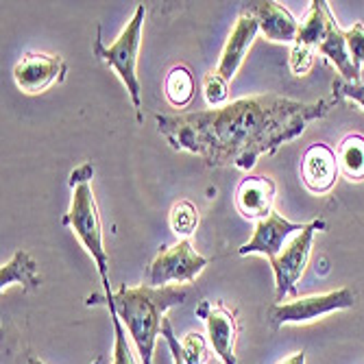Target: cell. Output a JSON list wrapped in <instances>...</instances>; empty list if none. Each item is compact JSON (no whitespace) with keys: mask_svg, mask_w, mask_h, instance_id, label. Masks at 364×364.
<instances>
[{"mask_svg":"<svg viewBox=\"0 0 364 364\" xmlns=\"http://www.w3.org/2000/svg\"><path fill=\"white\" fill-rule=\"evenodd\" d=\"M338 96L301 103L279 94L242 96L216 109L159 114V134L175 151L198 155L212 168L251 171L262 155H273L299 138L310 122L327 116Z\"/></svg>","mask_w":364,"mask_h":364,"instance_id":"1","label":"cell"},{"mask_svg":"<svg viewBox=\"0 0 364 364\" xmlns=\"http://www.w3.org/2000/svg\"><path fill=\"white\" fill-rule=\"evenodd\" d=\"M190 294V286H161L151 288L142 286H120L112 292L114 308L134 341L140 362L153 364L155 341L161 334V325L166 321V312L175 306H181Z\"/></svg>","mask_w":364,"mask_h":364,"instance_id":"2","label":"cell"},{"mask_svg":"<svg viewBox=\"0 0 364 364\" xmlns=\"http://www.w3.org/2000/svg\"><path fill=\"white\" fill-rule=\"evenodd\" d=\"M92 175L94 166L92 164H83V166L75 168L70 173V188H73V201L70 210L63 216V225L75 231V236L81 240V245L92 255L98 275L103 282H109L107 275V249L103 240V223L101 214H98V205L92 192Z\"/></svg>","mask_w":364,"mask_h":364,"instance_id":"3","label":"cell"},{"mask_svg":"<svg viewBox=\"0 0 364 364\" xmlns=\"http://www.w3.org/2000/svg\"><path fill=\"white\" fill-rule=\"evenodd\" d=\"M144 18H146V9L144 5H138L134 18L127 22L122 33L109 46H105L101 40V28H98V36L94 40V55L101 61H105L112 70H116V75L120 77V81L124 83L131 96V103L136 107L140 122H142V85L138 77V53L142 44Z\"/></svg>","mask_w":364,"mask_h":364,"instance_id":"4","label":"cell"},{"mask_svg":"<svg viewBox=\"0 0 364 364\" xmlns=\"http://www.w3.org/2000/svg\"><path fill=\"white\" fill-rule=\"evenodd\" d=\"M208 264H210L208 257L192 249L190 238H181L179 242L166 245L157 251L155 259L149 264L146 286L161 288V286H171V282L192 284Z\"/></svg>","mask_w":364,"mask_h":364,"instance_id":"5","label":"cell"},{"mask_svg":"<svg viewBox=\"0 0 364 364\" xmlns=\"http://www.w3.org/2000/svg\"><path fill=\"white\" fill-rule=\"evenodd\" d=\"M355 304V292L351 288H338L323 294H308L299 296L294 301H282L275 304L269 310V321L273 329H279L284 325H301L310 323L323 314H332L338 310H349Z\"/></svg>","mask_w":364,"mask_h":364,"instance_id":"6","label":"cell"},{"mask_svg":"<svg viewBox=\"0 0 364 364\" xmlns=\"http://www.w3.org/2000/svg\"><path fill=\"white\" fill-rule=\"evenodd\" d=\"M323 229H325V220L306 223V229L299 231L296 236H292L288 240V245L282 249V253L271 259V267H273V273H275L277 304L284 301L286 294L296 292V282L301 279L308 262H310L314 236H316V231H323Z\"/></svg>","mask_w":364,"mask_h":364,"instance_id":"7","label":"cell"},{"mask_svg":"<svg viewBox=\"0 0 364 364\" xmlns=\"http://www.w3.org/2000/svg\"><path fill=\"white\" fill-rule=\"evenodd\" d=\"M336 26V20L325 0H312L304 20L299 22V33L290 50V70L294 77H304L312 70L314 55L327 40L329 31Z\"/></svg>","mask_w":364,"mask_h":364,"instance_id":"8","label":"cell"},{"mask_svg":"<svg viewBox=\"0 0 364 364\" xmlns=\"http://www.w3.org/2000/svg\"><path fill=\"white\" fill-rule=\"evenodd\" d=\"M65 75L68 63L50 53H26L14 68V81L24 94H42L50 85L61 83Z\"/></svg>","mask_w":364,"mask_h":364,"instance_id":"9","label":"cell"},{"mask_svg":"<svg viewBox=\"0 0 364 364\" xmlns=\"http://www.w3.org/2000/svg\"><path fill=\"white\" fill-rule=\"evenodd\" d=\"M196 316H201L210 336V345L214 353L220 358L223 364H238L236 358V336H238V323L236 312H231L225 304H210L201 301L196 308Z\"/></svg>","mask_w":364,"mask_h":364,"instance_id":"10","label":"cell"},{"mask_svg":"<svg viewBox=\"0 0 364 364\" xmlns=\"http://www.w3.org/2000/svg\"><path fill=\"white\" fill-rule=\"evenodd\" d=\"M306 225L301 223H290L286 220L282 214H277L275 210L267 216V218H262L255 223V231H253V236L249 242H245L238 253L240 255H264L269 262L273 257H277L282 253V249L288 245V240L292 236H296L299 231H304Z\"/></svg>","mask_w":364,"mask_h":364,"instance_id":"11","label":"cell"},{"mask_svg":"<svg viewBox=\"0 0 364 364\" xmlns=\"http://www.w3.org/2000/svg\"><path fill=\"white\" fill-rule=\"evenodd\" d=\"M257 33H259V24L255 20V16H251L249 11H240L234 28H231L229 33V38L225 42V48L220 53V59H218V65H216V73L231 81L236 77V73L240 70V65L253 44V40L257 38Z\"/></svg>","mask_w":364,"mask_h":364,"instance_id":"12","label":"cell"},{"mask_svg":"<svg viewBox=\"0 0 364 364\" xmlns=\"http://www.w3.org/2000/svg\"><path fill=\"white\" fill-rule=\"evenodd\" d=\"M341 166L336 151L323 142L310 144L301 159V179L312 194H325L336 186Z\"/></svg>","mask_w":364,"mask_h":364,"instance_id":"13","label":"cell"},{"mask_svg":"<svg viewBox=\"0 0 364 364\" xmlns=\"http://www.w3.org/2000/svg\"><path fill=\"white\" fill-rule=\"evenodd\" d=\"M242 9L255 16L259 31L267 40L277 44H294L296 33H299V22L284 5L275 3V0H259V3H247Z\"/></svg>","mask_w":364,"mask_h":364,"instance_id":"14","label":"cell"},{"mask_svg":"<svg viewBox=\"0 0 364 364\" xmlns=\"http://www.w3.org/2000/svg\"><path fill=\"white\" fill-rule=\"evenodd\" d=\"M277 186L271 177L251 175L240 181L236 190V208L249 220H262L273 212Z\"/></svg>","mask_w":364,"mask_h":364,"instance_id":"15","label":"cell"},{"mask_svg":"<svg viewBox=\"0 0 364 364\" xmlns=\"http://www.w3.org/2000/svg\"><path fill=\"white\" fill-rule=\"evenodd\" d=\"M14 284L22 286L24 290H36L42 284L38 275V264L26 251H16L14 257L0 269V290L5 292Z\"/></svg>","mask_w":364,"mask_h":364,"instance_id":"16","label":"cell"},{"mask_svg":"<svg viewBox=\"0 0 364 364\" xmlns=\"http://www.w3.org/2000/svg\"><path fill=\"white\" fill-rule=\"evenodd\" d=\"M318 53L323 57H327L332 61L338 73L343 75V81L347 83H360V77H362V70L353 63L351 55H349V48H347V40H345V31L336 24L332 31H329L327 40L323 42V46L318 48Z\"/></svg>","mask_w":364,"mask_h":364,"instance_id":"17","label":"cell"},{"mask_svg":"<svg viewBox=\"0 0 364 364\" xmlns=\"http://www.w3.org/2000/svg\"><path fill=\"white\" fill-rule=\"evenodd\" d=\"M341 173L351 179V181H362L364 179V136L360 134H349L343 138L336 151Z\"/></svg>","mask_w":364,"mask_h":364,"instance_id":"18","label":"cell"},{"mask_svg":"<svg viewBox=\"0 0 364 364\" xmlns=\"http://www.w3.org/2000/svg\"><path fill=\"white\" fill-rule=\"evenodd\" d=\"M164 96H166V101L177 109H183L192 103L194 77L186 65H175L166 75V81H164Z\"/></svg>","mask_w":364,"mask_h":364,"instance_id":"19","label":"cell"},{"mask_svg":"<svg viewBox=\"0 0 364 364\" xmlns=\"http://www.w3.org/2000/svg\"><path fill=\"white\" fill-rule=\"evenodd\" d=\"M105 286V301H107V308H109V316H112V323H114V360L112 364H138L134 353L129 349V343H127V332H124V325L114 308V301H112V288H109V282H103Z\"/></svg>","mask_w":364,"mask_h":364,"instance_id":"20","label":"cell"},{"mask_svg":"<svg viewBox=\"0 0 364 364\" xmlns=\"http://www.w3.org/2000/svg\"><path fill=\"white\" fill-rule=\"evenodd\" d=\"M198 225V210L194 203L190 201H177L171 210V227L177 236L181 238H190L194 234V229Z\"/></svg>","mask_w":364,"mask_h":364,"instance_id":"21","label":"cell"},{"mask_svg":"<svg viewBox=\"0 0 364 364\" xmlns=\"http://www.w3.org/2000/svg\"><path fill=\"white\" fill-rule=\"evenodd\" d=\"M203 94H205V101L212 109L223 107L229 101V81L223 79L216 70H210L203 77Z\"/></svg>","mask_w":364,"mask_h":364,"instance_id":"22","label":"cell"},{"mask_svg":"<svg viewBox=\"0 0 364 364\" xmlns=\"http://www.w3.org/2000/svg\"><path fill=\"white\" fill-rule=\"evenodd\" d=\"M181 355L186 364H205L210 358L208 343L198 332H188L181 341Z\"/></svg>","mask_w":364,"mask_h":364,"instance_id":"23","label":"cell"},{"mask_svg":"<svg viewBox=\"0 0 364 364\" xmlns=\"http://www.w3.org/2000/svg\"><path fill=\"white\" fill-rule=\"evenodd\" d=\"M345 40H347V48H349L353 63L362 70V65H364V24L355 22L349 31H345Z\"/></svg>","mask_w":364,"mask_h":364,"instance_id":"24","label":"cell"},{"mask_svg":"<svg viewBox=\"0 0 364 364\" xmlns=\"http://www.w3.org/2000/svg\"><path fill=\"white\" fill-rule=\"evenodd\" d=\"M332 90L338 98H349V101L358 103L364 109V83L362 81L360 83H347V81L338 79V81H334Z\"/></svg>","mask_w":364,"mask_h":364,"instance_id":"25","label":"cell"},{"mask_svg":"<svg viewBox=\"0 0 364 364\" xmlns=\"http://www.w3.org/2000/svg\"><path fill=\"white\" fill-rule=\"evenodd\" d=\"M161 336L166 338V343H168V347H171L173 362H175V364H186V362H183V355H181V343H179V338L173 334V325H171L168 318L164 321V325H161Z\"/></svg>","mask_w":364,"mask_h":364,"instance_id":"26","label":"cell"},{"mask_svg":"<svg viewBox=\"0 0 364 364\" xmlns=\"http://www.w3.org/2000/svg\"><path fill=\"white\" fill-rule=\"evenodd\" d=\"M279 364H306V353L304 351H296V353H292L290 358H286Z\"/></svg>","mask_w":364,"mask_h":364,"instance_id":"27","label":"cell"},{"mask_svg":"<svg viewBox=\"0 0 364 364\" xmlns=\"http://www.w3.org/2000/svg\"><path fill=\"white\" fill-rule=\"evenodd\" d=\"M28 364H44L40 358H28ZM92 364H101V358H98V360H94Z\"/></svg>","mask_w":364,"mask_h":364,"instance_id":"28","label":"cell"}]
</instances>
